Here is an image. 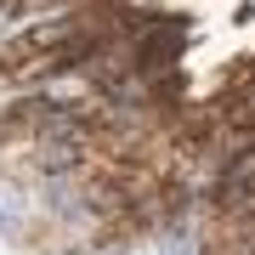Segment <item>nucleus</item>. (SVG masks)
Instances as JSON below:
<instances>
[]
</instances>
